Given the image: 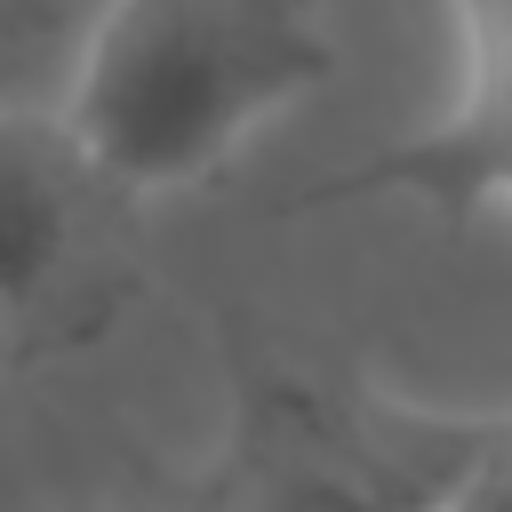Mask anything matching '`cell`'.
<instances>
[{
	"instance_id": "obj_1",
	"label": "cell",
	"mask_w": 512,
	"mask_h": 512,
	"mask_svg": "<svg viewBox=\"0 0 512 512\" xmlns=\"http://www.w3.org/2000/svg\"><path fill=\"white\" fill-rule=\"evenodd\" d=\"M336 80L320 0H104L64 88V128L128 192L216 176L272 112Z\"/></svg>"
},
{
	"instance_id": "obj_2",
	"label": "cell",
	"mask_w": 512,
	"mask_h": 512,
	"mask_svg": "<svg viewBox=\"0 0 512 512\" xmlns=\"http://www.w3.org/2000/svg\"><path fill=\"white\" fill-rule=\"evenodd\" d=\"M120 216L128 192L88 160L64 112L0 104V312L16 336L104 264Z\"/></svg>"
},
{
	"instance_id": "obj_3",
	"label": "cell",
	"mask_w": 512,
	"mask_h": 512,
	"mask_svg": "<svg viewBox=\"0 0 512 512\" xmlns=\"http://www.w3.org/2000/svg\"><path fill=\"white\" fill-rule=\"evenodd\" d=\"M464 16V80H456V104L368 152L360 168L328 176L312 192V208H336V200H416V208H440V216H464V208H488V200H512V0H456Z\"/></svg>"
},
{
	"instance_id": "obj_4",
	"label": "cell",
	"mask_w": 512,
	"mask_h": 512,
	"mask_svg": "<svg viewBox=\"0 0 512 512\" xmlns=\"http://www.w3.org/2000/svg\"><path fill=\"white\" fill-rule=\"evenodd\" d=\"M432 512H512V424L472 432V448L448 464Z\"/></svg>"
},
{
	"instance_id": "obj_5",
	"label": "cell",
	"mask_w": 512,
	"mask_h": 512,
	"mask_svg": "<svg viewBox=\"0 0 512 512\" xmlns=\"http://www.w3.org/2000/svg\"><path fill=\"white\" fill-rule=\"evenodd\" d=\"M8 352H16V328H8V312H0V360H8Z\"/></svg>"
}]
</instances>
